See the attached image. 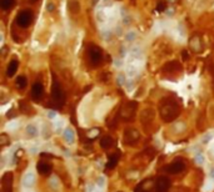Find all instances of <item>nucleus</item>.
Here are the masks:
<instances>
[{
  "mask_svg": "<svg viewBox=\"0 0 214 192\" xmlns=\"http://www.w3.org/2000/svg\"><path fill=\"white\" fill-rule=\"evenodd\" d=\"M180 112V107L175 100L170 97H165L159 102V113L160 117L165 122H172L178 117Z\"/></svg>",
  "mask_w": 214,
  "mask_h": 192,
  "instance_id": "nucleus-1",
  "label": "nucleus"
},
{
  "mask_svg": "<svg viewBox=\"0 0 214 192\" xmlns=\"http://www.w3.org/2000/svg\"><path fill=\"white\" fill-rule=\"evenodd\" d=\"M52 99L53 102L56 105V107H61L65 102V92H64L60 82L56 79V76L53 75V85H52Z\"/></svg>",
  "mask_w": 214,
  "mask_h": 192,
  "instance_id": "nucleus-2",
  "label": "nucleus"
},
{
  "mask_svg": "<svg viewBox=\"0 0 214 192\" xmlns=\"http://www.w3.org/2000/svg\"><path fill=\"white\" fill-rule=\"evenodd\" d=\"M88 58L93 66H98L103 61V51L97 45H89L88 47Z\"/></svg>",
  "mask_w": 214,
  "mask_h": 192,
  "instance_id": "nucleus-3",
  "label": "nucleus"
},
{
  "mask_svg": "<svg viewBox=\"0 0 214 192\" xmlns=\"http://www.w3.org/2000/svg\"><path fill=\"white\" fill-rule=\"evenodd\" d=\"M33 21V13L30 10H23L20 11L18 15H16V19H15V23L18 26L20 27H28Z\"/></svg>",
  "mask_w": 214,
  "mask_h": 192,
  "instance_id": "nucleus-4",
  "label": "nucleus"
},
{
  "mask_svg": "<svg viewBox=\"0 0 214 192\" xmlns=\"http://www.w3.org/2000/svg\"><path fill=\"white\" fill-rule=\"evenodd\" d=\"M154 188H155V192H168L170 188V180L165 176L158 177L155 181Z\"/></svg>",
  "mask_w": 214,
  "mask_h": 192,
  "instance_id": "nucleus-5",
  "label": "nucleus"
},
{
  "mask_svg": "<svg viewBox=\"0 0 214 192\" xmlns=\"http://www.w3.org/2000/svg\"><path fill=\"white\" fill-rule=\"evenodd\" d=\"M140 135L134 129H126L124 132V142L126 145H135L139 141Z\"/></svg>",
  "mask_w": 214,
  "mask_h": 192,
  "instance_id": "nucleus-6",
  "label": "nucleus"
},
{
  "mask_svg": "<svg viewBox=\"0 0 214 192\" xmlns=\"http://www.w3.org/2000/svg\"><path fill=\"white\" fill-rule=\"evenodd\" d=\"M184 168H185V163L180 160H177L174 162H172L170 165H168L165 167V171L168 173H172V175H177V173H180L184 171Z\"/></svg>",
  "mask_w": 214,
  "mask_h": 192,
  "instance_id": "nucleus-7",
  "label": "nucleus"
},
{
  "mask_svg": "<svg viewBox=\"0 0 214 192\" xmlns=\"http://www.w3.org/2000/svg\"><path fill=\"white\" fill-rule=\"evenodd\" d=\"M135 110H137V102H129L123 110V120L125 121H133L135 116Z\"/></svg>",
  "mask_w": 214,
  "mask_h": 192,
  "instance_id": "nucleus-8",
  "label": "nucleus"
},
{
  "mask_svg": "<svg viewBox=\"0 0 214 192\" xmlns=\"http://www.w3.org/2000/svg\"><path fill=\"white\" fill-rule=\"evenodd\" d=\"M43 95H44V86H43V84L39 81L35 82L31 87V99L35 102H39L43 99Z\"/></svg>",
  "mask_w": 214,
  "mask_h": 192,
  "instance_id": "nucleus-9",
  "label": "nucleus"
},
{
  "mask_svg": "<svg viewBox=\"0 0 214 192\" xmlns=\"http://www.w3.org/2000/svg\"><path fill=\"white\" fill-rule=\"evenodd\" d=\"M1 192H13V173L6 172L1 177Z\"/></svg>",
  "mask_w": 214,
  "mask_h": 192,
  "instance_id": "nucleus-10",
  "label": "nucleus"
},
{
  "mask_svg": "<svg viewBox=\"0 0 214 192\" xmlns=\"http://www.w3.org/2000/svg\"><path fill=\"white\" fill-rule=\"evenodd\" d=\"M37 170H38V172H39L40 175L48 176L49 173L52 172L53 167H52V165H49V163L45 162V161H39V162L37 163Z\"/></svg>",
  "mask_w": 214,
  "mask_h": 192,
  "instance_id": "nucleus-11",
  "label": "nucleus"
},
{
  "mask_svg": "<svg viewBox=\"0 0 214 192\" xmlns=\"http://www.w3.org/2000/svg\"><path fill=\"white\" fill-rule=\"evenodd\" d=\"M18 67H19L18 60H11L9 62V65H8V69H6V76H9V77L14 76V75H15V73H16Z\"/></svg>",
  "mask_w": 214,
  "mask_h": 192,
  "instance_id": "nucleus-12",
  "label": "nucleus"
},
{
  "mask_svg": "<svg viewBox=\"0 0 214 192\" xmlns=\"http://www.w3.org/2000/svg\"><path fill=\"white\" fill-rule=\"evenodd\" d=\"M118 161H119V155L118 153L110 155L109 159H108V162H106V165H105V168L106 170H113L114 167L118 165Z\"/></svg>",
  "mask_w": 214,
  "mask_h": 192,
  "instance_id": "nucleus-13",
  "label": "nucleus"
},
{
  "mask_svg": "<svg viewBox=\"0 0 214 192\" xmlns=\"http://www.w3.org/2000/svg\"><path fill=\"white\" fill-rule=\"evenodd\" d=\"M68 9L71 14H78L80 10V5L76 0H70V1L68 3Z\"/></svg>",
  "mask_w": 214,
  "mask_h": 192,
  "instance_id": "nucleus-14",
  "label": "nucleus"
},
{
  "mask_svg": "<svg viewBox=\"0 0 214 192\" xmlns=\"http://www.w3.org/2000/svg\"><path fill=\"white\" fill-rule=\"evenodd\" d=\"M15 5V0H0V8L4 11L10 10Z\"/></svg>",
  "mask_w": 214,
  "mask_h": 192,
  "instance_id": "nucleus-15",
  "label": "nucleus"
},
{
  "mask_svg": "<svg viewBox=\"0 0 214 192\" xmlns=\"http://www.w3.org/2000/svg\"><path fill=\"white\" fill-rule=\"evenodd\" d=\"M100 146L104 148V150L111 147V146H113V139H111L110 136H104V137H102V140H100Z\"/></svg>",
  "mask_w": 214,
  "mask_h": 192,
  "instance_id": "nucleus-16",
  "label": "nucleus"
},
{
  "mask_svg": "<svg viewBox=\"0 0 214 192\" xmlns=\"http://www.w3.org/2000/svg\"><path fill=\"white\" fill-rule=\"evenodd\" d=\"M180 66H179V64H178L177 61H172V62H168L164 65L163 70L164 71H177V70H179Z\"/></svg>",
  "mask_w": 214,
  "mask_h": 192,
  "instance_id": "nucleus-17",
  "label": "nucleus"
},
{
  "mask_svg": "<svg viewBox=\"0 0 214 192\" xmlns=\"http://www.w3.org/2000/svg\"><path fill=\"white\" fill-rule=\"evenodd\" d=\"M15 84H16V87L18 89H25L26 87V85H28V80H26V77L25 76H23V75H20V76H18V79H16V81H15Z\"/></svg>",
  "mask_w": 214,
  "mask_h": 192,
  "instance_id": "nucleus-18",
  "label": "nucleus"
},
{
  "mask_svg": "<svg viewBox=\"0 0 214 192\" xmlns=\"http://www.w3.org/2000/svg\"><path fill=\"white\" fill-rule=\"evenodd\" d=\"M165 9H167V3L163 1V0H160V1L156 4V11L163 13V11H165Z\"/></svg>",
  "mask_w": 214,
  "mask_h": 192,
  "instance_id": "nucleus-19",
  "label": "nucleus"
},
{
  "mask_svg": "<svg viewBox=\"0 0 214 192\" xmlns=\"http://www.w3.org/2000/svg\"><path fill=\"white\" fill-rule=\"evenodd\" d=\"M144 185H145V181H143L140 185H138V187L135 188V192H149V188H147Z\"/></svg>",
  "mask_w": 214,
  "mask_h": 192,
  "instance_id": "nucleus-20",
  "label": "nucleus"
},
{
  "mask_svg": "<svg viewBox=\"0 0 214 192\" xmlns=\"http://www.w3.org/2000/svg\"><path fill=\"white\" fill-rule=\"evenodd\" d=\"M9 142H10V140L8 139V136H6L5 133H3L1 136H0V145H1V146H6Z\"/></svg>",
  "mask_w": 214,
  "mask_h": 192,
  "instance_id": "nucleus-21",
  "label": "nucleus"
},
{
  "mask_svg": "<svg viewBox=\"0 0 214 192\" xmlns=\"http://www.w3.org/2000/svg\"><path fill=\"white\" fill-rule=\"evenodd\" d=\"M28 132L31 133V135H35V133H37V129H35L34 126H29V127H28Z\"/></svg>",
  "mask_w": 214,
  "mask_h": 192,
  "instance_id": "nucleus-22",
  "label": "nucleus"
},
{
  "mask_svg": "<svg viewBox=\"0 0 214 192\" xmlns=\"http://www.w3.org/2000/svg\"><path fill=\"white\" fill-rule=\"evenodd\" d=\"M53 9H54V5H53V4H49V5H48V10H49V11H53Z\"/></svg>",
  "mask_w": 214,
  "mask_h": 192,
  "instance_id": "nucleus-23",
  "label": "nucleus"
},
{
  "mask_svg": "<svg viewBox=\"0 0 214 192\" xmlns=\"http://www.w3.org/2000/svg\"><path fill=\"white\" fill-rule=\"evenodd\" d=\"M183 58H184V60H187V59H188V54H187V51H183Z\"/></svg>",
  "mask_w": 214,
  "mask_h": 192,
  "instance_id": "nucleus-24",
  "label": "nucleus"
},
{
  "mask_svg": "<svg viewBox=\"0 0 214 192\" xmlns=\"http://www.w3.org/2000/svg\"><path fill=\"white\" fill-rule=\"evenodd\" d=\"M29 1H30V3H37L38 0H29Z\"/></svg>",
  "mask_w": 214,
  "mask_h": 192,
  "instance_id": "nucleus-25",
  "label": "nucleus"
},
{
  "mask_svg": "<svg viewBox=\"0 0 214 192\" xmlns=\"http://www.w3.org/2000/svg\"><path fill=\"white\" fill-rule=\"evenodd\" d=\"M118 192H122V191H118Z\"/></svg>",
  "mask_w": 214,
  "mask_h": 192,
  "instance_id": "nucleus-26",
  "label": "nucleus"
}]
</instances>
